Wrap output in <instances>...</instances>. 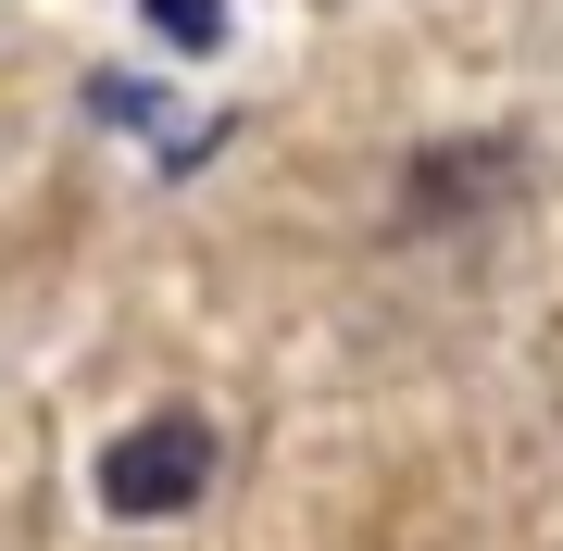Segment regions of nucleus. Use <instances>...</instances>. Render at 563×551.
I'll return each mask as SVG.
<instances>
[{"mask_svg":"<svg viewBox=\"0 0 563 551\" xmlns=\"http://www.w3.org/2000/svg\"><path fill=\"white\" fill-rule=\"evenodd\" d=\"M213 427L201 414H139L125 439H101V514H125V527H163V514H201L213 489Z\"/></svg>","mask_w":563,"mask_h":551,"instance_id":"f257e3e1","label":"nucleus"},{"mask_svg":"<svg viewBox=\"0 0 563 551\" xmlns=\"http://www.w3.org/2000/svg\"><path fill=\"white\" fill-rule=\"evenodd\" d=\"M514 139H451V151H413L401 176V225H463V213H501L514 201Z\"/></svg>","mask_w":563,"mask_h":551,"instance_id":"f03ea898","label":"nucleus"},{"mask_svg":"<svg viewBox=\"0 0 563 551\" xmlns=\"http://www.w3.org/2000/svg\"><path fill=\"white\" fill-rule=\"evenodd\" d=\"M163 51H225V0H139Z\"/></svg>","mask_w":563,"mask_h":551,"instance_id":"7ed1b4c3","label":"nucleus"}]
</instances>
